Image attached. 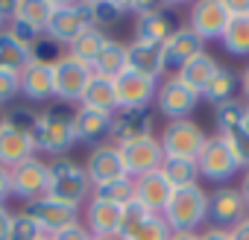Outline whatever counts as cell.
Listing matches in <instances>:
<instances>
[{"label":"cell","mask_w":249,"mask_h":240,"mask_svg":"<svg viewBox=\"0 0 249 240\" xmlns=\"http://www.w3.org/2000/svg\"><path fill=\"white\" fill-rule=\"evenodd\" d=\"M73 108L76 105H68V103H47L44 111H38V126H36V153H44V155H53L56 158H65L73 147H76V135H73Z\"/></svg>","instance_id":"obj_1"},{"label":"cell","mask_w":249,"mask_h":240,"mask_svg":"<svg viewBox=\"0 0 249 240\" xmlns=\"http://www.w3.org/2000/svg\"><path fill=\"white\" fill-rule=\"evenodd\" d=\"M161 217L170 225V231H196L199 234V228L208 223V190L202 185L176 188Z\"/></svg>","instance_id":"obj_2"},{"label":"cell","mask_w":249,"mask_h":240,"mask_svg":"<svg viewBox=\"0 0 249 240\" xmlns=\"http://www.w3.org/2000/svg\"><path fill=\"white\" fill-rule=\"evenodd\" d=\"M94 188H91V179L85 173L82 164H76L73 158H56L50 164V185H47V196L71 205V208H82L88 199H91Z\"/></svg>","instance_id":"obj_3"},{"label":"cell","mask_w":249,"mask_h":240,"mask_svg":"<svg viewBox=\"0 0 249 240\" xmlns=\"http://www.w3.org/2000/svg\"><path fill=\"white\" fill-rule=\"evenodd\" d=\"M159 144L164 150V158H188V161H196L202 147L208 144V132L196 123V120H170L164 123L161 135H159Z\"/></svg>","instance_id":"obj_4"},{"label":"cell","mask_w":249,"mask_h":240,"mask_svg":"<svg viewBox=\"0 0 249 240\" xmlns=\"http://www.w3.org/2000/svg\"><path fill=\"white\" fill-rule=\"evenodd\" d=\"M91 68L79 59H73L68 50L53 62V97L68 105H79V97L91 79Z\"/></svg>","instance_id":"obj_5"},{"label":"cell","mask_w":249,"mask_h":240,"mask_svg":"<svg viewBox=\"0 0 249 240\" xmlns=\"http://www.w3.org/2000/svg\"><path fill=\"white\" fill-rule=\"evenodd\" d=\"M196 167H199V179L205 182H214L217 188L220 185H229L243 167L237 164L234 153L229 150V144L220 138V135H208V144L202 147L199 158H196Z\"/></svg>","instance_id":"obj_6"},{"label":"cell","mask_w":249,"mask_h":240,"mask_svg":"<svg viewBox=\"0 0 249 240\" xmlns=\"http://www.w3.org/2000/svg\"><path fill=\"white\" fill-rule=\"evenodd\" d=\"M94 27V18H91V3H56V12L50 18V27H47V38H53L56 44L62 47H71L85 30Z\"/></svg>","instance_id":"obj_7"},{"label":"cell","mask_w":249,"mask_h":240,"mask_svg":"<svg viewBox=\"0 0 249 240\" xmlns=\"http://www.w3.org/2000/svg\"><path fill=\"white\" fill-rule=\"evenodd\" d=\"M231 15L226 0H199L188 9V27L208 44V41H220L226 35Z\"/></svg>","instance_id":"obj_8"},{"label":"cell","mask_w":249,"mask_h":240,"mask_svg":"<svg viewBox=\"0 0 249 240\" xmlns=\"http://www.w3.org/2000/svg\"><path fill=\"white\" fill-rule=\"evenodd\" d=\"M12 179V196H18L21 202H33L38 196H47V185H50V164L38 155L21 161L18 167L9 170Z\"/></svg>","instance_id":"obj_9"},{"label":"cell","mask_w":249,"mask_h":240,"mask_svg":"<svg viewBox=\"0 0 249 240\" xmlns=\"http://www.w3.org/2000/svg\"><path fill=\"white\" fill-rule=\"evenodd\" d=\"M249 217V205L237 185H220L208 193V220L217 228H231Z\"/></svg>","instance_id":"obj_10"},{"label":"cell","mask_w":249,"mask_h":240,"mask_svg":"<svg viewBox=\"0 0 249 240\" xmlns=\"http://www.w3.org/2000/svg\"><path fill=\"white\" fill-rule=\"evenodd\" d=\"M120 158H123V167H126V176L138 179L153 170H161L164 150L159 144V135H147V138H135L129 144H120Z\"/></svg>","instance_id":"obj_11"},{"label":"cell","mask_w":249,"mask_h":240,"mask_svg":"<svg viewBox=\"0 0 249 240\" xmlns=\"http://www.w3.org/2000/svg\"><path fill=\"white\" fill-rule=\"evenodd\" d=\"M199 100L202 97L196 91H191L185 82H179L176 76H167L164 82H159V91H156V108L167 123L170 120H185L196 108Z\"/></svg>","instance_id":"obj_12"},{"label":"cell","mask_w":249,"mask_h":240,"mask_svg":"<svg viewBox=\"0 0 249 240\" xmlns=\"http://www.w3.org/2000/svg\"><path fill=\"white\" fill-rule=\"evenodd\" d=\"M24 214L30 220H36V225L47 237L56 234V231H62L65 225L79 223V211L71 208V205H65V202H59V199H53V196H38L33 202H24Z\"/></svg>","instance_id":"obj_13"},{"label":"cell","mask_w":249,"mask_h":240,"mask_svg":"<svg viewBox=\"0 0 249 240\" xmlns=\"http://www.w3.org/2000/svg\"><path fill=\"white\" fill-rule=\"evenodd\" d=\"M156 114L150 108H117L111 114V132H108V144L120 147V144H129L135 138H147L156 135Z\"/></svg>","instance_id":"obj_14"},{"label":"cell","mask_w":249,"mask_h":240,"mask_svg":"<svg viewBox=\"0 0 249 240\" xmlns=\"http://www.w3.org/2000/svg\"><path fill=\"white\" fill-rule=\"evenodd\" d=\"M82 167H85V173H88L94 190L126 176V167H123V158H120V147H114V144H100V147H94V150L88 153V158H85Z\"/></svg>","instance_id":"obj_15"},{"label":"cell","mask_w":249,"mask_h":240,"mask_svg":"<svg viewBox=\"0 0 249 240\" xmlns=\"http://www.w3.org/2000/svg\"><path fill=\"white\" fill-rule=\"evenodd\" d=\"M114 91H117V108H150V103H156L159 79L126 70L114 79Z\"/></svg>","instance_id":"obj_16"},{"label":"cell","mask_w":249,"mask_h":240,"mask_svg":"<svg viewBox=\"0 0 249 240\" xmlns=\"http://www.w3.org/2000/svg\"><path fill=\"white\" fill-rule=\"evenodd\" d=\"M108 132H111V114L88 108V105H76L73 108V135H76V144H91V150H94V147L106 144Z\"/></svg>","instance_id":"obj_17"},{"label":"cell","mask_w":249,"mask_h":240,"mask_svg":"<svg viewBox=\"0 0 249 240\" xmlns=\"http://www.w3.org/2000/svg\"><path fill=\"white\" fill-rule=\"evenodd\" d=\"M179 30V18L170 6H156L153 12H144L138 15L135 21V38L141 41H150V44H164L173 33Z\"/></svg>","instance_id":"obj_18"},{"label":"cell","mask_w":249,"mask_h":240,"mask_svg":"<svg viewBox=\"0 0 249 240\" xmlns=\"http://www.w3.org/2000/svg\"><path fill=\"white\" fill-rule=\"evenodd\" d=\"M126 70L150 76V79H159L167 70V65H164V47L141 41V38H132L126 44Z\"/></svg>","instance_id":"obj_19"},{"label":"cell","mask_w":249,"mask_h":240,"mask_svg":"<svg viewBox=\"0 0 249 240\" xmlns=\"http://www.w3.org/2000/svg\"><path fill=\"white\" fill-rule=\"evenodd\" d=\"M120 211L123 205H114L108 199H100L91 193V199L82 205V225L88 228V234H117L120 228Z\"/></svg>","instance_id":"obj_20"},{"label":"cell","mask_w":249,"mask_h":240,"mask_svg":"<svg viewBox=\"0 0 249 240\" xmlns=\"http://www.w3.org/2000/svg\"><path fill=\"white\" fill-rule=\"evenodd\" d=\"M135 182V202H141L150 214H164L170 196H173V185L161 176V170H153L147 176H138L132 179Z\"/></svg>","instance_id":"obj_21"},{"label":"cell","mask_w":249,"mask_h":240,"mask_svg":"<svg viewBox=\"0 0 249 240\" xmlns=\"http://www.w3.org/2000/svg\"><path fill=\"white\" fill-rule=\"evenodd\" d=\"M164 65L167 68H185L191 59H196V56H202L205 53V41L191 30V27H179L164 44Z\"/></svg>","instance_id":"obj_22"},{"label":"cell","mask_w":249,"mask_h":240,"mask_svg":"<svg viewBox=\"0 0 249 240\" xmlns=\"http://www.w3.org/2000/svg\"><path fill=\"white\" fill-rule=\"evenodd\" d=\"M21 97H27L30 103H53V65L33 59L21 70Z\"/></svg>","instance_id":"obj_23"},{"label":"cell","mask_w":249,"mask_h":240,"mask_svg":"<svg viewBox=\"0 0 249 240\" xmlns=\"http://www.w3.org/2000/svg\"><path fill=\"white\" fill-rule=\"evenodd\" d=\"M36 155V141H33V135H27V132H18V129H12V126H0V167H6V170H12V167H18L21 161H27V158H33Z\"/></svg>","instance_id":"obj_24"},{"label":"cell","mask_w":249,"mask_h":240,"mask_svg":"<svg viewBox=\"0 0 249 240\" xmlns=\"http://www.w3.org/2000/svg\"><path fill=\"white\" fill-rule=\"evenodd\" d=\"M220 70V65H217V59L205 50L202 56H196V59H191L185 68H179L173 76L179 79V82H185L191 91H196L199 97H202V91L208 88V82L214 79V73Z\"/></svg>","instance_id":"obj_25"},{"label":"cell","mask_w":249,"mask_h":240,"mask_svg":"<svg viewBox=\"0 0 249 240\" xmlns=\"http://www.w3.org/2000/svg\"><path fill=\"white\" fill-rule=\"evenodd\" d=\"M79 105H88V108H97V111H106V114H114L117 111V91H114V79L108 76H100V73H91L82 97H79Z\"/></svg>","instance_id":"obj_26"},{"label":"cell","mask_w":249,"mask_h":240,"mask_svg":"<svg viewBox=\"0 0 249 240\" xmlns=\"http://www.w3.org/2000/svg\"><path fill=\"white\" fill-rule=\"evenodd\" d=\"M91 70L100 76H108V79H117L120 73H126V44L117 38H108L103 44V50L97 53Z\"/></svg>","instance_id":"obj_27"},{"label":"cell","mask_w":249,"mask_h":240,"mask_svg":"<svg viewBox=\"0 0 249 240\" xmlns=\"http://www.w3.org/2000/svg\"><path fill=\"white\" fill-rule=\"evenodd\" d=\"M30 62H33V50L24 47L12 33L3 27V30H0V70L21 73Z\"/></svg>","instance_id":"obj_28"},{"label":"cell","mask_w":249,"mask_h":240,"mask_svg":"<svg viewBox=\"0 0 249 240\" xmlns=\"http://www.w3.org/2000/svg\"><path fill=\"white\" fill-rule=\"evenodd\" d=\"M53 12H56L53 0H18V9H15L12 21H24V24L36 27L38 33H47Z\"/></svg>","instance_id":"obj_29"},{"label":"cell","mask_w":249,"mask_h":240,"mask_svg":"<svg viewBox=\"0 0 249 240\" xmlns=\"http://www.w3.org/2000/svg\"><path fill=\"white\" fill-rule=\"evenodd\" d=\"M161 176L173 185V190L199 185V167H196V161H188V158H164L161 161Z\"/></svg>","instance_id":"obj_30"},{"label":"cell","mask_w":249,"mask_h":240,"mask_svg":"<svg viewBox=\"0 0 249 240\" xmlns=\"http://www.w3.org/2000/svg\"><path fill=\"white\" fill-rule=\"evenodd\" d=\"M108 41V35L103 33V30H97V27H91V30H85L71 47H68V53L73 56V59H79V62H85L88 68L94 65V59H97V53L103 50V44Z\"/></svg>","instance_id":"obj_31"},{"label":"cell","mask_w":249,"mask_h":240,"mask_svg":"<svg viewBox=\"0 0 249 240\" xmlns=\"http://www.w3.org/2000/svg\"><path fill=\"white\" fill-rule=\"evenodd\" d=\"M237 85H240V82H237L234 70H229V68L220 65V70L214 73V79H211L208 88L202 91V100H208L211 105H220V103H226V100H234V88H237Z\"/></svg>","instance_id":"obj_32"},{"label":"cell","mask_w":249,"mask_h":240,"mask_svg":"<svg viewBox=\"0 0 249 240\" xmlns=\"http://www.w3.org/2000/svg\"><path fill=\"white\" fill-rule=\"evenodd\" d=\"M226 53L231 56H249V15L243 18H231L226 27V35L220 38Z\"/></svg>","instance_id":"obj_33"},{"label":"cell","mask_w":249,"mask_h":240,"mask_svg":"<svg viewBox=\"0 0 249 240\" xmlns=\"http://www.w3.org/2000/svg\"><path fill=\"white\" fill-rule=\"evenodd\" d=\"M243 108H246V103L243 100H226V103H220V105H214V123H217V135H223V132H229V129H234V126H243Z\"/></svg>","instance_id":"obj_34"},{"label":"cell","mask_w":249,"mask_h":240,"mask_svg":"<svg viewBox=\"0 0 249 240\" xmlns=\"http://www.w3.org/2000/svg\"><path fill=\"white\" fill-rule=\"evenodd\" d=\"M170 225L164 223V217H159V214H150L132 234H126L123 240H170Z\"/></svg>","instance_id":"obj_35"},{"label":"cell","mask_w":249,"mask_h":240,"mask_svg":"<svg viewBox=\"0 0 249 240\" xmlns=\"http://www.w3.org/2000/svg\"><path fill=\"white\" fill-rule=\"evenodd\" d=\"M94 196L108 199V202H114V205H126V202L135 199V182H132L129 176H123V179H117V182H111V185L97 188Z\"/></svg>","instance_id":"obj_36"},{"label":"cell","mask_w":249,"mask_h":240,"mask_svg":"<svg viewBox=\"0 0 249 240\" xmlns=\"http://www.w3.org/2000/svg\"><path fill=\"white\" fill-rule=\"evenodd\" d=\"M123 15V3H114V0H100V3H91V18H94V27L97 30H108V27H114Z\"/></svg>","instance_id":"obj_37"},{"label":"cell","mask_w":249,"mask_h":240,"mask_svg":"<svg viewBox=\"0 0 249 240\" xmlns=\"http://www.w3.org/2000/svg\"><path fill=\"white\" fill-rule=\"evenodd\" d=\"M220 138L229 144V150L234 153L237 164H240L243 170H249V129H246V126H234V129L223 132Z\"/></svg>","instance_id":"obj_38"},{"label":"cell","mask_w":249,"mask_h":240,"mask_svg":"<svg viewBox=\"0 0 249 240\" xmlns=\"http://www.w3.org/2000/svg\"><path fill=\"white\" fill-rule=\"evenodd\" d=\"M3 123L18 129V132H27V135H36V126H38V111L27 108V105H15L3 114Z\"/></svg>","instance_id":"obj_39"},{"label":"cell","mask_w":249,"mask_h":240,"mask_svg":"<svg viewBox=\"0 0 249 240\" xmlns=\"http://www.w3.org/2000/svg\"><path fill=\"white\" fill-rule=\"evenodd\" d=\"M150 217V211L141 205V202H126V205H123V211H120V228H117V234L120 237H126V234H132L144 220Z\"/></svg>","instance_id":"obj_40"},{"label":"cell","mask_w":249,"mask_h":240,"mask_svg":"<svg viewBox=\"0 0 249 240\" xmlns=\"http://www.w3.org/2000/svg\"><path fill=\"white\" fill-rule=\"evenodd\" d=\"M44 231L36 225V220H30L24 211L12 214V225H9V240H41Z\"/></svg>","instance_id":"obj_41"},{"label":"cell","mask_w":249,"mask_h":240,"mask_svg":"<svg viewBox=\"0 0 249 240\" xmlns=\"http://www.w3.org/2000/svg\"><path fill=\"white\" fill-rule=\"evenodd\" d=\"M15 97H21V73L0 70V108L9 105Z\"/></svg>","instance_id":"obj_42"},{"label":"cell","mask_w":249,"mask_h":240,"mask_svg":"<svg viewBox=\"0 0 249 240\" xmlns=\"http://www.w3.org/2000/svg\"><path fill=\"white\" fill-rule=\"evenodd\" d=\"M62 53H65V47L56 44V41L47 38V35H41V38L36 41V47H33V59H36V62H44V65H53Z\"/></svg>","instance_id":"obj_43"},{"label":"cell","mask_w":249,"mask_h":240,"mask_svg":"<svg viewBox=\"0 0 249 240\" xmlns=\"http://www.w3.org/2000/svg\"><path fill=\"white\" fill-rule=\"evenodd\" d=\"M6 30H9V33H12V35H15L24 47H30V50H33V47H36V41L44 35V33H38L36 27L24 24V21H9V24H6Z\"/></svg>","instance_id":"obj_44"},{"label":"cell","mask_w":249,"mask_h":240,"mask_svg":"<svg viewBox=\"0 0 249 240\" xmlns=\"http://www.w3.org/2000/svg\"><path fill=\"white\" fill-rule=\"evenodd\" d=\"M50 240H91V234H88V228H85V225H82V220H79V223L65 225L62 231L50 234Z\"/></svg>","instance_id":"obj_45"},{"label":"cell","mask_w":249,"mask_h":240,"mask_svg":"<svg viewBox=\"0 0 249 240\" xmlns=\"http://www.w3.org/2000/svg\"><path fill=\"white\" fill-rule=\"evenodd\" d=\"M9 225H12V211L6 202H0V240H9Z\"/></svg>","instance_id":"obj_46"},{"label":"cell","mask_w":249,"mask_h":240,"mask_svg":"<svg viewBox=\"0 0 249 240\" xmlns=\"http://www.w3.org/2000/svg\"><path fill=\"white\" fill-rule=\"evenodd\" d=\"M199 240H231L229 228H217V225H208L199 231Z\"/></svg>","instance_id":"obj_47"},{"label":"cell","mask_w":249,"mask_h":240,"mask_svg":"<svg viewBox=\"0 0 249 240\" xmlns=\"http://www.w3.org/2000/svg\"><path fill=\"white\" fill-rule=\"evenodd\" d=\"M9 196H12V179L6 167H0V202H6Z\"/></svg>","instance_id":"obj_48"},{"label":"cell","mask_w":249,"mask_h":240,"mask_svg":"<svg viewBox=\"0 0 249 240\" xmlns=\"http://www.w3.org/2000/svg\"><path fill=\"white\" fill-rule=\"evenodd\" d=\"M15 9H18V0H0V18H3V24H9L15 18Z\"/></svg>","instance_id":"obj_49"},{"label":"cell","mask_w":249,"mask_h":240,"mask_svg":"<svg viewBox=\"0 0 249 240\" xmlns=\"http://www.w3.org/2000/svg\"><path fill=\"white\" fill-rule=\"evenodd\" d=\"M229 234H231V240H249V217H246V220H240L237 225H231V228H229Z\"/></svg>","instance_id":"obj_50"},{"label":"cell","mask_w":249,"mask_h":240,"mask_svg":"<svg viewBox=\"0 0 249 240\" xmlns=\"http://www.w3.org/2000/svg\"><path fill=\"white\" fill-rule=\"evenodd\" d=\"M237 82H240V91H243V103H249V65L240 70V79Z\"/></svg>","instance_id":"obj_51"},{"label":"cell","mask_w":249,"mask_h":240,"mask_svg":"<svg viewBox=\"0 0 249 240\" xmlns=\"http://www.w3.org/2000/svg\"><path fill=\"white\" fill-rule=\"evenodd\" d=\"M170 240H199V234L196 231H173Z\"/></svg>","instance_id":"obj_52"},{"label":"cell","mask_w":249,"mask_h":240,"mask_svg":"<svg viewBox=\"0 0 249 240\" xmlns=\"http://www.w3.org/2000/svg\"><path fill=\"white\" fill-rule=\"evenodd\" d=\"M240 193H243V199H246V205H249V170H243V179H240Z\"/></svg>","instance_id":"obj_53"},{"label":"cell","mask_w":249,"mask_h":240,"mask_svg":"<svg viewBox=\"0 0 249 240\" xmlns=\"http://www.w3.org/2000/svg\"><path fill=\"white\" fill-rule=\"evenodd\" d=\"M91 240H123L120 234H94Z\"/></svg>","instance_id":"obj_54"},{"label":"cell","mask_w":249,"mask_h":240,"mask_svg":"<svg viewBox=\"0 0 249 240\" xmlns=\"http://www.w3.org/2000/svg\"><path fill=\"white\" fill-rule=\"evenodd\" d=\"M243 126L249 129V103H246V108H243Z\"/></svg>","instance_id":"obj_55"},{"label":"cell","mask_w":249,"mask_h":240,"mask_svg":"<svg viewBox=\"0 0 249 240\" xmlns=\"http://www.w3.org/2000/svg\"><path fill=\"white\" fill-rule=\"evenodd\" d=\"M0 126H3V111H0Z\"/></svg>","instance_id":"obj_56"},{"label":"cell","mask_w":249,"mask_h":240,"mask_svg":"<svg viewBox=\"0 0 249 240\" xmlns=\"http://www.w3.org/2000/svg\"><path fill=\"white\" fill-rule=\"evenodd\" d=\"M3 27H6V24H3V18H0V30H3Z\"/></svg>","instance_id":"obj_57"},{"label":"cell","mask_w":249,"mask_h":240,"mask_svg":"<svg viewBox=\"0 0 249 240\" xmlns=\"http://www.w3.org/2000/svg\"><path fill=\"white\" fill-rule=\"evenodd\" d=\"M41 240H50V237H47V234H44V237H41Z\"/></svg>","instance_id":"obj_58"}]
</instances>
